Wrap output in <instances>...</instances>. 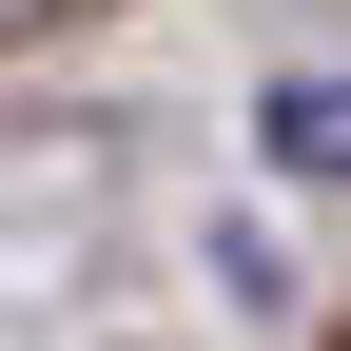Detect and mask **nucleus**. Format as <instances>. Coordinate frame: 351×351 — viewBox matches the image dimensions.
I'll use <instances>...</instances> for the list:
<instances>
[{
  "label": "nucleus",
  "instance_id": "obj_1",
  "mask_svg": "<svg viewBox=\"0 0 351 351\" xmlns=\"http://www.w3.org/2000/svg\"><path fill=\"white\" fill-rule=\"evenodd\" d=\"M274 176H351V78H274Z\"/></svg>",
  "mask_w": 351,
  "mask_h": 351
}]
</instances>
